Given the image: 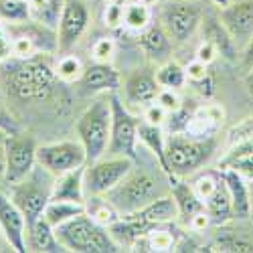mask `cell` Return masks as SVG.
<instances>
[{"instance_id": "obj_1", "label": "cell", "mask_w": 253, "mask_h": 253, "mask_svg": "<svg viewBox=\"0 0 253 253\" xmlns=\"http://www.w3.org/2000/svg\"><path fill=\"white\" fill-rule=\"evenodd\" d=\"M55 67L43 55H35L29 59H14L6 65L4 83L8 93L20 101H45L57 83Z\"/></svg>"}, {"instance_id": "obj_2", "label": "cell", "mask_w": 253, "mask_h": 253, "mask_svg": "<svg viewBox=\"0 0 253 253\" xmlns=\"http://www.w3.org/2000/svg\"><path fill=\"white\" fill-rule=\"evenodd\" d=\"M55 235L65 251L75 253H118L122 247L116 243L108 227L93 221L87 213L75 215L67 223L55 227Z\"/></svg>"}, {"instance_id": "obj_3", "label": "cell", "mask_w": 253, "mask_h": 253, "mask_svg": "<svg viewBox=\"0 0 253 253\" xmlns=\"http://www.w3.org/2000/svg\"><path fill=\"white\" fill-rule=\"evenodd\" d=\"M217 138H195L188 134H172L166 140V164H168V178H184L195 174L201 166L209 162L215 154Z\"/></svg>"}, {"instance_id": "obj_4", "label": "cell", "mask_w": 253, "mask_h": 253, "mask_svg": "<svg viewBox=\"0 0 253 253\" xmlns=\"http://www.w3.org/2000/svg\"><path fill=\"white\" fill-rule=\"evenodd\" d=\"M112 128V101L110 93H103L87 105L75 124V132L87 154V162H93L108 154Z\"/></svg>"}, {"instance_id": "obj_5", "label": "cell", "mask_w": 253, "mask_h": 253, "mask_svg": "<svg viewBox=\"0 0 253 253\" xmlns=\"http://www.w3.org/2000/svg\"><path fill=\"white\" fill-rule=\"evenodd\" d=\"M160 195H164V193L158 188V182L148 172L134 170L132 168V172L128 176H124L112 191H108L103 197L114 205L120 217H128Z\"/></svg>"}, {"instance_id": "obj_6", "label": "cell", "mask_w": 253, "mask_h": 253, "mask_svg": "<svg viewBox=\"0 0 253 253\" xmlns=\"http://www.w3.org/2000/svg\"><path fill=\"white\" fill-rule=\"evenodd\" d=\"M53 182H55V176L47 172L41 164H37L27 178H23L16 184H10V199L23 211V215L27 219V227L35 223L39 217H43L45 207L51 201Z\"/></svg>"}, {"instance_id": "obj_7", "label": "cell", "mask_w": 253, "mask_h": 253, "mask_svg": "<svg viewBox=\"0 0 253 253\" xmlns=\"http://www.w3.org/2000/svg\"><path fill=\"white\" fill-rule=\"evenodd\" d=\"M134 158L128 156H114L105 154L93 162L85 164L83 172V186H85V197H97L105 195L124 178L132 172Z\"/></svg>"}, {"instance_id": "obj_8", "label": "cell", "mask_w": 253, "mask_h": 253, "mask_svg": "<svg viewBox=\"0 0 253 253\" xmlns=\"http://www.w3.org/2000/svg\"><path fill=\"white\" fill-rule=\"evenodd\" d=\"M112 101V128H110V146L108 154L114 156H128L138 158L136 144H138V126L140 120L126 108L124 101L116 91L110 93Z\"/></svg>"}, {"instance_id": "obj_9", "label": "cell", "mask_w": 253, "mask_h": 253, "mask_svg": "<svg viewBox=\"0 0 253 253\" xmlns=\"http://www.w3.org/2000/svg\"><path fill=\"white\" fill-rule=\"evenodd\" d=\"M37 142L29 132H14L4 136V158L6 172L4 182L16 184L27 178L37 166Z\"/></svg>"}, {"instance_id": "obj_10", "label": "cell", "mask_w": 253, "mask_h": 253, "mask_svg": "<svg viewBox=\"0 0 253 253\" xmlns=\"http://www.w3.org/2000/svg\"><path fill=\"white\" fill-rule=\"evenodd\" d=\"M37 164H41L47 172H51L57 178L69 170H75L79 166H85L87 154L79 140L51 142L37 148Z\"/></svg>"}, {"instance_id": "obj_11", "label": "cell", "mask_w": 253, "mask_h": 253, "mask_svg": "<svg viewBox=\"0 0 253 253\" xmlns=\"http://www.w3.org/2000/svg\"><path fill=\"white\" fill-rule=\"evenodd\" d=\"M203 23V10L193 0H166L160 12V25L172 41L186 43Z\"/></svg>"}, {"instance_id": "obj_12", "label": "cell", "mask_w": 253, "mask_h": 253, "mask_svg": "<svg viewBox=\"0 0 253 253\" xmlns=\"http://www.w3.org/2000/svg\"><path fill=\"white\" fill-rule=\"evenodd\" d=\"M89 25V10L81 0H63V10L57 27V45L61 53H71Z\"/></svg>"}, {"instance_id": "obj_13", "label": "cell", "mask_w": 253, "mask_h": 253, "mask_svg": "<svg viewBox=\"0 0 253 253\" xmlns=\"http://www.w3.org/2000/svg\"><path fill=\"white\" fill-rule=\"evenodd\" d=\"M0 231L4 241L16 253H27V219L16 203L0 191Z\"/></svg>"}, {"instance_id": "obj_14", "label": "cell", "mask_w": 253, "mask_h": 253, "mask_svg": "<svg viewBox=\"0 0 253 253\" xmlns=\"http://www.w3.org/2000/svg\"><path fill=\"white\" fill-rule=\"evenodd\" d=\"M219 20L233 37L237 49H245L249 39L253 37V0L231 2L219 12Z\"/></svg>"}, {"instance_id": "obj_15", "label": "cell", "mask_w": 253, "mask_h": 253, "mask_svg": "<svg viewBox=\"0 0 253 253\" xmlns=\"http://www.w3.org/2000/svg\"><path fill=\"white\" fill-rule=\"evenodd\" d=\"M128 217H134L146 225L150 227H158V225H170L172 221L178 219V205H176V199L174 195H160L156 197L154 201H150L146 207H142L136 213L128 215Z\"/></svg>"}, {"instance_id": "obj_16", "label": "cell", "mask_w": 253, "mask_h": 253, "mask_svg": "<svg viewBox=\"0 0 253 253\" xmlns=\"http://www.w3.org/2000/svg\"><path fill=\"white\" fill-rule=\"evenodd\" d=\"M79 83L83 91H87V93H112L120 87V73L110 63L95 61L93 65L85 67Z\"/></svg>"}, {"instance_id": "obj_17", "label": "cell", "mask_w": 253, "mask_h": 253, "mask_svg": "<svg viewBox=\"0 0 253 253\" xmlns=\"http://www.w3.org/2000/svg\"><path fill=\"white\" fill-rule=\"evenodd\" d=\"M124 91L126 97L132 103H142V105H150L156 101L160 85L156 81V75L148 69H138L134 71L124 83Z\"/></svg>"}, {"instance_id": "obj_18", "label": "cell", "mask_w": 253, "mask_h": 253, "mask_svg": "<svg viewBox=\"0 0 253 253\" xmlns=\"http://www.w3.org/2000/svg\"><path fill=\"white\" fill-rule=\"evenodd\" d=\"M221 178L227 184V191L231 195V203H233V213L235 219H247L253 213V203H251V195L249 188L243 182V176L233 170V168H225L221 170Z\"/></svg>"}, {"instance_id": "obj_19", "label": "cell", "mask_w": 253, "mask_h": 253, "mask_svg": "<svg viewBox=\"0 0 253 253\" xmlns=\"http://www.w3.org/2000/svg\"><path fill=\"white\" fill-rule=\"evenodd\" d=\"M27 247L29 251L37 253H57V251H65L55 235V227L45 219L39 217L35 223L27 227Z\"/></svg>"}, {"instance_id": "obj_20", "label": "cell", "mask_w": 253, "mask_h": 253, "mask_svg": "<svg viewBox=\"0 0 253 253\" xmlns=\"http://www.w3.org/2000/svg\"><path fill=\"white\" fill-rule=\"evenodd\" d=\"M83 172L85 166H79L75 170L61 174L53 182L51 199L71 201V203H85V186H83Z\"/></svg>"}, {"instance_id": "obj_21", "label": "cell", "mask_w": 253, "mask_h": 253, "mask_svg": "<svg viewBox=\"0 0 253 253\" xmlns=\"http://www.w3.org/2000/svg\"><path fill=\"white\" fill-rule=\"evenodd\" d=\"M140 49L150 59H166L172 51V39L162 25H150L140 33Z\"/></svg>"}, {"instance_id": "obj_22", "label": "cell", "mask_w": 253, "mask_h": 253, "mask_svg": "<svg viewBox=\"0 0 253 253\" xmlns=\"http://www.w3.org/2000/svg\"><path fill=\"white\" fill-rule=\"evenodd\" d=\"M205 209L211 217L213 223H227L231 219H235V213H233V203H231V195L227 191V184L225 180L221 178L219 186L213 191L209 199H205Z\"/></svg>"}, {"instance_id": "obj_23", "label": "cell", "mask_w": 253, "mask_h": 253, "mask_svg": "<svg viewBox=\"0 0 253 253\" xmlns=\"http://www.w3.org/2000/svg\"><path fill=\"white\" fill-rule=\"evenodd\" d=\"M205 41H209V43L217 49V53L229 61H233L237 51H239L233 37L229 35V31L223 27L221 20H207L205 23Z\"/></svg>"}, {"instance_id": "obj_24", "label": "cell", "mask_w": 253, "mask_h": 253, "mask_svg": "<svg viewBox=\"0 0 253 253\" xmlns=\"http://www.w3.org/2000/svg\"><path fill=\"white\" fill-rule=\"evenodd\" d=\"M174 180V186H172V195L176 199V205H178V217L188 225V221H191L199 211L205 209L203 201L197 197L193 184H184V182H178L176 178Z\"/></svg>"}, {"instance_id": "obj_25", "label": "cell", "mask_w": 253, "mask_h": 253, "mask_svg": "<svg viewBox=\"0 0 253 253\" xmlns=\"http://www.w3.org/2000/svg\"><path fill=\"white\" fill-rule=\"evenodd\" d=\"M138 140L142 144H146L150 148V152L156 156L160 168L166 172L168 176V164H166V140L162 136V126H154V124H148V122H140L138 126Z\"/></svg>"}, {"instance_id": "obj_26", "label": "cell", "mask_w": 253, "mask_h": 253, "mask_svg": "<svg viewBox=\"0 0 253 253\" xmlns=\"http://www.w3.org/2000/svg\"><path fill=\"white\" fill-rule=\"evenodd\" d=\"M29 6H31V20L57 31L63 10V0H29Z\"/></svg>"}, {"instance_id": "obj_27", "label": "cell", "mask_w": 253, "mask_h": 253, "mask_svg": "<svg viewBox=\"0 0 253 253\" xmlns=\"http://www.w3.org/2000/svg\"><path fill=\"white\" fill-rule=\"evenodd\" d=\"M85 213V203H71V201H59V199H51L45 207L43 217L53 225L59 227L63 223H67L69 219H73L75 215Z\"/></svg>"}, {"instance_id": "obj_28", "label": "cell", "mask_w": 253, "mask_h": 253, "mask_svg": "<svg viewBox=\"0 0 253 253\" xmlns=\"http://www.w3.org/2000/svg\"><path fill=\"white\" fill-rule=\"evenodd\" d=\"M150 25H152L150 4L142 2V0H128L124 6V27H128L130 31H136V33H142Z\"/></svg>"}, {"instance_id": "obj_29", "label": "cell", "mask_w": 253, "mask_h": 253, "mask_svg": "<svg viewBox=\"0 0 253 253\" xmlns=\"http://www.w3.org/2000/svg\"><path fill=\"white\" fill-rule=\"evenodd\" d=\"M154 75H156L158 85L164 87V89H176L178 91L186 83L184 67H180L178 63H174V61H164L162 65L154 71Z\"/></svg>"}, {"instance_id": "obj_30", "label": "cell", "mask_w": 253, "mask_h": 253, "mask_svg": "<svg viewBox=\"0 0 253 253\" xmlns=\"http://www.w3.org/2000/svg\"><path fill=\"white\" fill-rule=\"evenodd\" d=\"M31 20L29 0H0V23L20 25Z\"/></svg>"}, {"instance_id": "obj_31", "label": "cell", "mask_w": 253, "mask_h": 253, "mask_svg": "<svg viewBox=\"0 0 253 253\" xmlns=\"http://www.w3.org/2000/svg\"><path fill=\"white\" fill-rule=\"evenodd\" d=\"M83 71H85L83 63L71 53H63V57L57 61V65H55V73H57L59 81H65V83L79 81Z\"/></svg>"}, {"instance_id": "obj_32", "label": "cell", "mask_w": 253, "mask_h": 253, "mask_svg": "<svg viewBox=\"0 0 253 253\" xmlns=\"http://www.w3.org/2000/svg\"><path fill=\"white\" fill-rule=\"evenodd\" d=\"M219 182H221V172H205V174L195 178L193 188H195L197 197L205 203V199H209L211 195H213V191L219 186Z\"/></svg>"}, {"instance_id": "obj_33", "label": "cell", "mask_w": 253, "mask_h": 253, "mask_svg": "<svg viewBox=\"0 0 253 253\" xmlns=\"http://www.w3.org/2000/svg\"><path fill=\"white\" fill-rule=\"evenodd\" d=\"M105 14H103V20H105V27L110 29H118L124 25V6L126 2L122 0H105Z\"/></svg>"}, {"instance_id": "obj_34", "label": "cell", "mask_w": 253, "mask_h": 253, "mask_svg": "<svg viewBox=\"0 0 253 253\" xmlns=\"http://www.w3.org/2000/svg\"><path fill=\"white\" fill-rule=\"evenodd\" d=\"M91 53H93V59L95 61H101V63H110L114 53H116V43L112 37H101L97 39L93 47H91Z\"/></svg>"}, {"instance_id": "obj_35", "label": "cell", "mask_w": 253, "mask_h": 253, "mask_svg": "<svg viewBox=\"0 0 253 253\" xmlns=\"http://www.w3.org/2000/svg\"><path fill=\"white\" fill-rule=\"evenodd\" d=\"M156 103H160L168 114H170V112H176V110L182 108V99L178 97L176 89H164V87H160L158 97H156Z\"/></svg>"}, {"instance_id": "obj_36", "label": "cell", "mask_w": 253, "mask_h": 253, "mask_svg": "<svg viewBox=\"0 0 253 253\" xmlns=\"http://www.w3.org/2000/svg\"><path fill=\"white\" fill-rule=\"evenodd\" d=\"M8 59H12V35L10 29L0 23V63H6Z\"/></svg>"}, {"instance_id": "obj_37", "label": "cell", "mask_w": 253, "mask_h": 253, "mask_svg": "<svg viewBox=\"0 0 253 253\" xmlns=\"http://www.w3.org/2000/svg\"><path fill=\"white\" fill-rule=\"evenodd\" d=\"M168 120V112L162 108L160 103H150L146 105V122L148 124H154V126H162L164 122Z\"/></svg>"}, {"instance_id": "obj_38", "label": "cell", "mask_w": 253, "mask_h": 253, "mask_svg": "<svg viewBox=\"0 0 253 253\" xmlns=\"http://www.w3.org/2000/svg\"><path fill=\"white\" fill-rule=\"evenodd\" d=\"M253 154V134H247L241 142H237L233 146V150H231V154L225 158V160H233V158H239V156H249Z\"/></svg>"}, {"instance_id": "obj_39", "label": "cell", "mask_w": 253, "mask_h": 253, "mask_svg": "<svg viewBox=\"0 0 253 253\" xmlns=\"http://www.w3.org/2000/svg\"><path fill=\"white\" fill-rule=\"evenodd\" d=\"M207 67H209L207 63H203V61H199V59L191 61V63H188V65L184 67V71H186V79L199 81V79L207 77V75H209V69H207Z\"/></svg>"}, {"instance_id": "obj_40", "label": "cell", "mask_w": 253, "mask_h": 253, "mask_svg": "<svg viewBox=\"0 0 253 253\" xmlns=\"http://www.w3.org/2000/svg\"><path fill=\"white\" fill-rule=\"evenodd\" d=\"M221 249L223 251H239V253H253V243L229 237V239H221Z\"/></svg>"}, {"instance_id": "obj_41", "label": "cell", "mask_w": 253, "mask_h": 253, "mask_svg": "<svg viewBox=\"0 0 253 253\" xmlns=\"http://www.w3.org/2000/svg\"><path fill=\"white\" fill-rule=\"evenodd\" d=\"M217 55H219L217 49L211 45L209 41H203L201 47L197 49V57H195V59H199V61H203V63H207V65H209V63H213V61L217 59Z\"/></svg>"}, {"instance_id": "obj_42", "label": "cell", "mask_w": 253, "mask_h": 253, "mask_svg": "<svg viewBox=\"0 0 253 253\" xmlns=\"http://www.w3.org/2000/svg\"><path fill=\"white\" fill-rule=\"evenodd\" d=\"M0 132L2 134H14L18 132V124L14 122V118L0 105Z\"/></svg>"}, {"instance_id": "obj_43", "label": "cell", "mask_w": 253, "mask_h": 253, "mask_svg": "<svg viewBox=\"0 0 253 253\" xmlns=\"http://www.w3.org/2000/svg\"><path fill=\"white\" fill-rule=\"evenodd\" d=\"M193 85H195L205 97H211V95H213V91H215V83H213V77H211V75H207V77H203V79H199V81H193Z\"/></svg>"}, {"instance_id": "obj_44", "label": "cell", "mask_w": 253, "mask_h": 253, "mask_svg": "<svg viewBox=\"0 0 253 253\" xmlns=\"http://www.w3.org/2000/svg\"><path fill=\"white\" fill-rule=\"evenodd\" d=\"M243 65H245L247 71L253 69V37L249 39V43L243 49Z\"/></svg>"}, {"instance_id": "obj_45", "label": "cell", "mask_w": 253, "mask_h": 253, "mask_svg": "<svg viewBox=\"0 0 253 253\" xmlns=\"http://www.w3.org/2000/svg\"><path fill=\"white\" fill-rule=\"evenodd\" d=\"M245 87H247V93L253 95V69H249L245 75Z\"/></svg>"}, {"instance_id": "obj_46", "label": "cell", "mask_w": 253, "mask_h": 253, "mask_svg": "<svg viewBox=\"0 0 253 253\" xmlns=\"http://www.w3.org/2000/svg\"><path fill=\"white\" fill-rule=\"evenodd\" d=\"M211 2H213V4H215L219 10H223V8H227L231 2H233V0H211Z\"/></svg>"}, {"instance_id": "obj_47", "label": "cell", "mask_w": 253, "mask_h": 253, "mask_svg": "<svg viewBox=\"0 0 253 253\" xmlns=\"http://www.w3.org/2000/svg\"><path fill=\"white\" fill-rule=\"evenodd\" d=\"M142 2H146V4H150V6H152V4H156V2H158V0H142Z\"/></svg>"}, {"instance_id": "obj_48", "label": "cell", "mask_w": 253, "mask_h": 253, "mask_svg": "<svg viewBox=\"0 0 253 253\" xmlns=\"http://www.w3.org/2000/svg\"><path fill=\"white\" fill-rule=\"evenodd\" d=\"M122 2H128V0H122Z\"/></svg>"}, {"instance_id": "obj_49", "label": "cell", "mask_w": 253, "mask_h": 253, "mask_svg": "<svg viewBox=\"0 0 253 253\" xmlns=\"http://www.w3.org/2000/svg\"><path fill=\"white\" fill-rule=\"evenodd\" d=\"M0 233H2V231H0Z\"/></svg>"}, {"instance_id": "obj_50", "label": "cell", "mask_w": 253, "mask_h": 253, "mask_svg": "<svg viewBox=\"0 0 253 253\" xmlns=\"http://www.w3.org/2000/svg\"><path fill=\"white\" fill-rule=\"evenodd\" d=\"M0 134H2V132H0Z\"/></svg>"}]
</instances>
